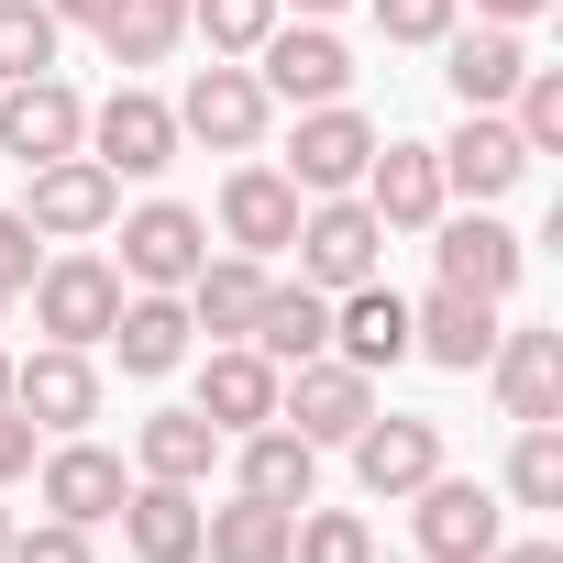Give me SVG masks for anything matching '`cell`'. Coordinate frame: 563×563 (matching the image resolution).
I'll use <instances>...</instances> for the list:
<instances>
[{"label": "cell", "instance_id": "ab89813d", "mask_svg": "<svg viewBox=\"0 0 563 563\" xmlns=\"http://www.w3.org/2000/svg\"><path fill=\"white\" fill-rule=\"evenodd\" d=\"M12 475H34V420L0 409V486H12Z\"/></svg>", "mask_w": 563, "mask_h": 563}, {"label": "cell", "instance_id": "83f0119b", "mask_svg": "<svg viewBox=\"0 0 563 563\" xmlns=\"http://www.w3.org/2000/svg\"><path fill=\"white\" fill-rule=\"evenodd\" d=\"M442 78H453V100L464 111H508V89H519V67H530V45L508 34V23H475V34H442Z\"/></svg>", "mask_w": 563, "mask_h": 563}, {"label": "cell", "instance_id": "bcb514c9", "mask_svg": "<svg viewBox=\"0 0 563 563\" xmlns=\"http://www.w3.org/2000/svg\"><path fill=\"white\" fill-rule=\"evenodd\" d=\"M0 552H12V508H0Z\"/></svg>", "mask_w": 563, "mask_h": 563}, {"label": "cell", "instance_id": "7dc6e473", "mask_svg": "<svg viewBox=\"0 0 563 563\" xmlns=\"http://www.w3.org/2000/svg\"><path fill=\"white\" fill-rule=\"evenodd\" d=\"M0 321H12V288H0Z\"/></svg>", "mask_w": 563, "mask_h": 563}, {"label": "cell", "instance_id": "4316f807", "mask_svg": "<svg viewBox=\"0 0 563 563\" xmlns=\"http://www.w3.org/2000/svg\"><path fill=\"white\" fill-rule=\"evenodd\" d=\"M111 354H122V376H177L188 365V299L177 288H133L122 321H111Z\"/></svg>", "mask_w": 563, "mask_h": 563}, {"label": "cell", "instance_id": "836d02e7", "mask_svg": "<svg viewBox=\"0 0 563 563\" xmlns=\"http://www.w3.org/2000/svg\"><path fill=\"white\" fill-rule=\"evenodd\" d=\"M288 563H376V530H365L354 508H299V530H288Z\"/></svg>", "mask_w": 563, "mask_h": 563}, {"label": "cell", "instance_id": "8fae6325", "mask_svg": "<svg viewBox=\"0 0 563 563\" xmlns=\"http://www.w3.org/2000/svg\"><path fill=\"white\" fill-rule=\"evenodd\" d=\"M199 254H210V221H199L188 199H144V210H122V288H188Z\"/></svg>", "mask_w": 563, "mask_h": 563}, {"label": "cell", "instance_id": "ffe728a7", "mask_svg": "<svg viewBox=\"0 0 563 563\" xmlns=\"http://www.w3.org/2000/svg\"><path fill=\"white\" fill-rule=\"evenodd\" d=\"M332 354H343V365H365V376L409 365V299L387 288V276H365V288H343V299H332Z\"/></svg>", "mask_w": 563, "mask_h": 563}, {"label": "cell", "instance_id": "5b68a950", "mask_svg": "<svg viewBox=\"0 0 563 563\" xmlns=\"http://www.w3.org/2000/svg\"><path fill=\"white\" fill-rule=\"evenodd\" d=\"M276 420L299 442H354L376 420V376L343 365V354H310V365H288V387H276Z\"/></svg>", "mask_w": 563, "mask_h": 563}, {"label": "cell", "instance_id": "60d3db41", "mask_svg": "<svg viewBox=\"0 0 563 563\" xmlns=\"http://www.w3.org/2000/svg\"><path fill=\"white\" fill-rule=\"evenodd\" d=\"M541 12H552V0H475V23H508V34H519V23H541Z\"/></svg>", "mask_w": 563, "mask_h": 563}, {"label": "cell", "instance_id": "f35d334b", "mask_svg": "<svg viewBox=\"0 0 563 563\" xmlns=\"http://www.w3.org/2000/svg\"><path fill=\"white\" fill-rule=\"evenodd\" d=\"M0 288H12V299L34 288V221L23 210H0Z\"/></svg>", "mask_w": 563, "mask_h": 563}, {"label": "cell", "instance_id": "4fadbf2b", "mask_svg": "<svg viewBox=\"0 0 563 563\" xmlns=\"http://www.w3.org/2000/svg\"><path fill=\"white\" fill-rule=\"evenodd\" d=\"M354 199H365L387 232H431V221L453 210V188H442V155H431V144H376Z\"/></svg>", "mask_w": 563, "mask_h": 563}, {"label": "cell", "instance_id": "4dcf8cb0", "mask_svg": "<svg viewBox=\"0 0 563 563\" xmlns=\"http://www.w3.org/2000/svg\"><path fill=\"white\" fill-rule=\"evenodd\" d=\"M177 34H188V0H122V12L100 23V45H111V67L133 78V67H166L177 56Z\"/></svg>", "mask_w": 563, "mask_h": 563}, {"label": "cell", "instance_id": "7bdbcfd3", "mask_svg": "<svg viewBox=\"0 0 563 563\" xmlns=\"http://www.w3.org/2000/svg\"><path fill=\"white\" fill-rule=\"evenodd\" d=\"M486 563H563V552H552V541H497Z\"/></svg>", "mask_w": 563, "mask_h": 563}, {"label": "cell", "instance_id": "d4e9b609", "mask_svg": "<svg viewBox=\"0 0 563 563\" xmlns=\"http://www.w3.org/2000/svg\"><path fill=\"white\" fill-rule=\"evenodd\" d=\"M486 376L508 420H563V332H497Z\"/></svg>", "mask_w": 563, "mask_h": 563}, {"label": "cell", "instance_id": "3957f363", "mask_svg": "<svg viewBox=\"0 0 563 563\" xmlns=\"http://www.w3.org/2000/svg\"><path fill=\"white\" fill-rule=\"evenodd\" d=\"M23 177H34V188H23L34 243H89V232L122 221V177H111L100 155H56V166H23Z\"/></svg>", "mask_w": 563, "mask_h": 563}, {"label": "cell", "instance_id": "d6986e66", "mask_svg": "<svg viewBox=\"0 0 563 563\" xmlns=\"http://www.w3.org/2000/svg\"><path fill=\"white\" fill-rule=\"evenodd\" d=\"M276 376L288 365H310V354H332V299L310 288V276H265V310H254V332H243Z\"/></svg>", "mask_w": 563, "mask_h": 563}, {"label": "cell", "instance_id": "7402d4cb", "mask_svg": "<svg viewBox=\"0 0 563 563\" xmlns=\"http://www.w3.org/2000/svg\"><path fill=\"white\" fill-rule=\"evenodd\" d=\"M431 155H442V188H464V199H508L530 177V144L508 133V111H464V133Z\"/></svg>", "mask_w": 563, "mask_h": 563}, {"label": "cell", "instance_id": "8d00e7d4", "mask_svg": "<svg viewBox=\"0 0 563 563\" xmlns=\"http://www.w3.org/2000/svg\"><path fill=\"white\" fill-rule=\"evenodd\" d=\"M453 12H464V0H376V34L387 45H442Z\"/></svg>", "mask_w": 563, "mask_h": 563}, {"label": "cell", "instance_id": "44dd1931", "mask_svg": "<svg viewBox=\"0 0 563 563\" xmlns=\"http://www.w3.org/2000/svg\"><path fill=\"white\" fill-rule=\"evenodd\" d=\"M276 387H288V376H276L254 343H221V354L199 365V420H210L221 442H232V431H265V420H276Z\"/></svg>", "mask_w": 563, "mask_h": 563}, {"label": "cell", "instance_id": "1f68e13d", "mask_svg": "<svg viewBox=\"0 0 563 563\" xmlns=\"http://www.w3.org/2000/svg\"><path fill=\"white\" fill-rule=\"evenodd\" d=\"M56 45H67V23L45 0H0V89L12 78H56Z\"/></svg>", "mask_w": 563, "mask_h": 563}, {"label": "cell", "instance_id": "603a6c76", "mask_svg": "<svg viewBox=\"0 0 563 563\" xmlns=\"http://www.w3.org/2000/svg\"><path fill=\"white\" fill-rule=\"evenodd\" d=\"M34 486H45V508H56V519H78V530H100V519H111V508L133 497L122 453H100V442H78V431H67V442L45 453V475H34Z\"/></svg>", "mask_w": 563, "mask_h": 563}, {"label": "cell", "instance_id": "d6a6232c", "mask_svg": "<svg viewBox=\"0 0 563 563\" xmlns=\"http://www.w3.org/2000/svg\"><path fill=\"white\" fill-rule=\"evenodd\" d=\"M508 497H519V508H563V431H552V420H519V442H508Z\"/></svg>", "mask_w": 563, "mask_h": 563}, {"label": "cell", "instance_id": "ac0fdd59", "mask_svg": "<svg viewBox=\"0 0 563 563\" xmlns=\"http://www.w3.org/2000/svg\"><path fill=\"white\" fill-rule=\"evenodd\" d=\"M232 486L265 497V508H310V497H321V442H299L288 420L232 431Z\"/></svg>", "mask_w": 563, "mask_h": 563}, {"label": "cell", "instance_id": "ee69618b", "mask_svg": "<svg viewBox=\"0 0 563 563\" xmlns=\"http://www.w3.org/2000/svg\"><path fill=\"white\" fill-rule=\"evenodd\" d=\"M276 12H299V23H332V12H343V0H276Z\"/></svg>", "mask_w": 563, "mask_h": 563}, {"label": "cell", "instance_id": "f6af8a7d", "mask_svg": "<svg viewBox=\"0 0 563 563\" xmlns=\"http://www.w3.org/2000/svg\"><path fill=\"white\" fill-rule=\"evenodd\" d=\"M0 409H12V354H0Z\"/></svg>", "mask_w": 563, "mask_h": 563}, {"label": "cell", "instance_id": "ba28073f", "mask_svg": "<svg viewBox=\"0 0 563 563\" xmlns=\"http://www.w3.org/2000/svg\"><path fill=\"white\" fill-rule=\"evenodd\" d=\"M254 78H265V100L321 111V100H343V89H354V56H343V34H332V23H276V34L254 45Z\"/></svg>", "mask_w": 563, "mask_h": 563}, {"label": "cell", "instance_id": "f546056e", "mask_svg": "<svg viewBox=\"0 0 563 563\" xmlns=\"http://www.w3.org/2000/svg\"><path fill=\"white\" fill-rule=\"evenodd\" d=\"M133 453H144V475H166V486H210V464H221V431H210L199 409H155V420L133 431Z\"/></svg>", "mask_w": 563, "mask_h": 563}, {"label": "cell", "instance_id": "74e56055", "mask_svg": "<svg viewBox=\"0 0 563 563\" xmlns=\"http://www.w3.org/2000/svg\"><path fill=\"white\" fill-rule=\"evenodd\" d=\"M0 563H89V530L78 519H45V530H12V552Z\"/></svg>", "mask_w": 563, "mask_h": 563}, {"label": "cell", "instance_id": "e0dca14e", "mask_svg": "<svg viewBox=\"0 0 563 563\" xmlns=\"http://www.w3.org/2000/svg\"><path fill=\"white\" fill-rule=\"evenodd\" d=\"M299 188H288V166H232L221 177V243L232 254H288V232H299Z\"/></svg>", "mask_w": 563, "mask_h": 563}, {"label": "cell", "instance_id": "e575fe53", "mask_svg": "<svg viewBox=\"0 0 563 563\" xmlns=\"http://www.w3.org/2000/svg\"><path fill=\"white\" fill-rule=\"evenodd\" d=\"M508 133H519L530 155L563 144V67H519V89H508Z\"/></svg>", "mask_w": 563, "mask_h": 563}, {"label": "cell", "instance_id": "484cf974", "mask_svg": "<svg viewBox=\"0 0 563 563\" xmlns=\"http://www.w3.org/2000/svg\"><path fill=\"white\" fill-rule=\"evenodd\" d=\"M122 541H133V563H199V486H166V475H144L122 508Z\"/></svg>", "mask_w": 563, "mask_h": 563}, {"label": "cell", "instance_id": "8992f818", "mask_svg": "<svg viewBox=\"0 0 563 563\" xmlns=\"http://www.w3.org/2000/svg\"><path fill=\"white\" fill-rule=\"evenodd\" d=\"M177 144H188V133H177V111H166L155 89H133V78H122V89L89 111V144H78V155H100L111 177H166V166H177Z\"/></svg>", "mask_w": 563, "mask_h": 563}, {"label": "cell", "instance_id": "b9f144b4", "mask_svg": "<svg viewBox=\"0 0 563 563\" xmlns=\"http://www.w3.org/2000/svg\"><path fill=\"white\" fill-rule=\"evenodd\" d=\"M45 12H56V23H89V34H100V23L122 12V0H45Z\"/></svg>", "mask_w": 563, "mask_h": 563}, {"label": "cell", "instance_id": "f1b7e54d", "mask_svg": "<svg viewBox=\"0 0 563 563\" xmlns=\"http://www.w3.org/2000/svg\"><path fill=\"white\" fill-rule=\"evenodd\" d=\"M288 530H299V508H265V497H221V508H199V552L210 563H288Z\"/></svg>", "mask_w": 563, "mask_h": 563}, {"label": "cell", "instance_id": "52a82bcc", "mask_svg": "<svg viewBox=\"0 0 563 563\" xmlns=\"http://www.w3.org/2000/svg\"><path fill=\"white\" fill-rule=\"evenodd\" d=\"M387 133L354 111V100H321V111H299V144H288V188L299 199H343V188H365V155H376Z\"/></svg>", "mask_w": 563, "mask_h": 563}, {"label": "cell", "instance_id": "7a4b0ae2", "mask_svg": "<svg viewBox=\"0 0 563 563\" xmlns=\"http://www.w3.org/2000/svg\"><path fill=\"white\" fill-rule=\"evenodd\" d=\"M34 321H45V343H111V321H122V265L111 254H89V243H67L56 265H34Z\"/></svg>", "mask_w": 563, "mask_h": 563}, {"label": "cell", "instance_id": "cb8c5ba5", "mask_svg": "<svg viewBox=\"0 0 563 563\" xmlns=\"http://www.w3.org/2000/svg\"><path fill=\"white\" fill-rule=\"evenodd\" d=\"M188 332H210V343H243L254 332V310H265V254H199V276H188Z\"/></svg>", "mask_w": 563, "mask_h": 563}, {"label": "cell", "instance_id": "6da1fadb", "mask_svg": "<svg viewBox=\"0 0 563 563\" xmlns=\"http://www.w3.org/2000/svg\"><path fill=\"white\" fill-rule=\"evenodd\" d=\"M288 254H299V276H310L321 299H343V288H365V276L387 265V221H376V210L343 188V199H310V210H299Z\"/></svg>", "mask_w": 563, "mask_h": 563}, {"label": "cell", "instance_id": "9a60e30c", "mask_svg": "<svg viewBox=\"0 0 563 563\" xmlns=\"http://www.w3.org/2000/svg\"><path fill=\"white\" fill-rule=\"evenodd\" d=\"M12 409H23L34 431H89V420H100V365H89L78 343H45L34 365H12Z\"/></svg>", "mask_w": 563, "mask_h": 563}, {"label": "cell", "instance_id": "7c38bea8", "mask_svg": "<svg viewBox=\"0 0 563 563\" xmlns=\"http://www.w3.org/2000/svg\"><path fill=\"white\" fill-rule=\"evenodd\" d=\"M78 144H89V100L67 78H12V89H0V155H12V166H56Z\"/></svg>", "mask_w": 563, "mask_h": 563}, {"label": "cell", "instance_id": "2e32d148", "mask_svg": "<svg viewBox=\"0 0 563 563\" xmlns=\"http://www.w3.org/2000/svg\"><path fill=\"white\" fill-rule=\"evenodd\" d=\"M343 453H354L365 497H420V486L442 475V420H398V409H387V420H365Z\"/></svg>", "mask_w": 563, "mask_h": 563}, {"label": "cell", "instance_id": "30bf717a", "mask_svg": "<svg viewBox=\"0 0 563 563\" xmlns=\"http://www.w3.org/2000/svg\"><path fill=\"white\" fill-rule=\"evenodd\" d=\"M409 541H420L431 563H486V552L508 541V519H497V497H486L475 475H431V486L409 497Z\"/></svg>", "mask_w": 563, "mask_h": 563}, {"label": "cell", "instance_id": "5bb4252c", "mask_svg": "<svg viewBox=\"0 0 563 563\" xmlns=\"http://www.w3.org/2000/svg\"><path fill=\"white\" fill-rule=\"evenodd\" d=\"M497 299H475V288H431L420 310H409V354H431L442 376H475L486 354H497Z\"/></svg>", "mask_w": 563, "mask_h": 563}, {"label": "cell", "instance_id": "d590c367", "mask_svg": "<svg viewBox=\"0 0 563 563\" xmlns=\"http://www.w3.org/2000/svg\"><path fill=\"white\" fill-rule=\"evenodd\" d=\"M188 34H210V56H254L276 34V0H188Z\"/></svg>", "mask_w": 563, "mask_h": 563}, {"label": "cell", "instance_id": "277c9868", "mask_svg": "<svg viewBox=\"0 0 563 563\" xmlns=\"http://www.w3.org/2000/svg\"><path fill=\"white\" fill-rule=\"evenodd\" d=\"M265 122H276V100H265V78H254L243 56H210V67L188 78V100H177V133H199L210 155H254Z\"/></svg>", "mask_w": 563, "mask_h": 563}, {"label": "cell", "instance_id": "9c48e42d", "mask_svg": "<svg viewBox=\"0 0 563 563\" xmlns=\"http://www.w3.org/2000/svg\"><path fill=\"white\" fill-rule=\"evenodd\" d=\"M431 265H442V288H475V299H508L519 288V265H530V243L475 199V210H442L431 221Z\"/></svg>", "mask_w": 563, "mask_h": 563}]
</instances>
